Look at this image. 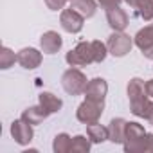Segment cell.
Instances as JSON below:
<instances>
[{"instance_id": "cell-9", "label": "cell", "mask_w": 153, "mask_h": 153, "mask_svg": "<svg viewBox=\"0 0 153 153\" xmlns=\"http://www.w3.org/2000/svg\"><path fill=\"white\" fill-rule=\"evenodd\" d=\"M135 45L144 54V58L153 59V25H146L135 34Z\"/></svg>"}, {"instance_id": "cell-3", "label": "cell", "mask_w": 153, "mask_h": 153, "mask_svg": "<svg viewBox=\"0 0 153 153\" xmlns=\"http://www.w3.org/2000/svg\"><path fill=\"white\" fill-rule=\"evenodd\" d=\"M65 59L70 67H85V65L96 63L92 42H79L70 52H67Z\"/></svg>"}, {"instance_id": "cell-30", "label": "cell", "mask_w": 153, "mask_h": 153, "mask_svg": "<svg viewBox=\"0 0 153 153\" xmlns=\"http://www.w3.org/2000/svg\"><path fill=\"white\" fill-rule=\"evenodd\" d=\"M68 2H72V0H68Z\"/></svg>"}, {"instance_id": "cell-24", "label": "cell", "mask_w": 153, "mask_h": 153, "mask_svg": "<svg viewBox=\"0 0 153 153\" xmlns=\"http://www.w3.org/2000/svg\"><path fill=\"white\" fill-rule=\"evenodd\" d=\"M142 119H146L149 124H153V101L148 103V106H146V110L142 114Z\"/></svg>"}, {"instance_id": "cell-13", "label": "cell", "mask_w": 153, "mask_h": 153, "mask_svg": "<svg viewBox=\"0 0 153 153\" xmlns=\"http://www.w3.org/2000/svg\"><path fill=\"white\" fill-rule=\"evenodd\" d=\"M61 45H63V40L56 31H47L40 38V47L45 54H56L61 49Z\"/></svg>"}, {"instance_id": "cell-25", "label": "cell", "mask_w": 153, "mask_h": 153, "mask_svg": "<svg viewBox=\"0 0 153 153\" xmlns=\"http://www.w3.org/2000/svg\"><path fill=\"white\" fill-rule=\"evenodd\" d=\"M97 2H99V6H101V7L108 9V7H115V6H119L123 0H97Z\"/></svg>"}, {"instance_id": "cell-26", "label": "cell", "mask_w": 153, "mask_h": 153, "mask_svg": "<svg viewBox=\"0 0 153 153\" xmlns=\"http://www.w3.org/2000/svg\"><path fill=\"white\" fill-rule=\"evenodd\" d=\"M142 151H151L153 153V133H146V140H144Z\"/></svg>"}, {"instance_id": "cell-1", "label": "cell", "mask_w": 153, "mask_h": 153, "mask_svg": "<svg viewBox=\"0 0 153 153\" xmlns=\"http://www.w3.org/2000/svg\"><path fill=\"white\" fill-rule=\"evenodd\" d=\"M148 92H146V83L140 78H133L128 83V99H130V110L133 115L142 117L149 99H148Z\"/></svg>"}, {"instance_id": "cell-28", "label": "cell", "mask_w": 153, "mask_h": 153, "mask_svg": "<svg viewBox=\"0 0 153 153\" xmlns=\"http://www.w3.org/2000/svg\"><path fill=\"white\" fill-rule=\"evenodd\" d=\"M146 92H148V96H149V97H153V79L146 81Z\"/></svg>"}, {"instance_id": "cell-8", "label": "cell", "mask_w": 153, "mask_h": 153, "mask_svg": "<svg viewBox=\"0 0 153 153\" xmlns=\"http://www.w3.org/2000/svg\"><path fill=\"white\" fill-rule=\"evenodd\" d=\"M11 135L13 139L20 144V146H25L33 140L34 137V131H33V124H29L27 121H24L22 117L16 119L13 124H11Z\"/></svg>"}, {"instance_id": "cell-11", "label": "cell", "mask_w": 153, "mask_h": 153, "mask_svg": "<svg viewBox=\"0 0 153 153\" xmlns=\"http://www.w3.org/2000/svg\"><path fill=\"white\" fill-rule=\"evenodd\" d=\"M16 61H18L24 68H27V70H34V68H38L40 63H42V52L36 51V49H33V47H25V49L18 51Z\"/></svg>"}, {"instance_id": "cell-2", "label": "cell", "mask_w": 153, "mask_h": 153, "mask_svg": "<svg viewBox=\"0 0 153 153\" xmlns=\"http://www.w3.org/2000/svg\"><path fill=\"white\" fill-rule=\"evenodd\" d=\"M87 83H88L87 76H85L79 68H76V67H72V68L65 70V72H63V76H61V87H63V88H65V92H67V94H70V96H79V94H85Z\"/></svg>"}, {"instance_id": "cell-5", "label": "cell", "mask_w": 153, "mask_h": 153, "mask_svg": "<svg viewBox=\"0 0 153 153\" xmlns=\"http://www.w3.org/2000/svg\"><path fill=\"white\" fill-rule=\"evenodd\" d=\"M103 108H105V103L92 101V99H85L78 106L76 117H78V121L83 123V124H94V123L99 121V117L103 114Z\"/></svg>"}, {"instance_id": "cell-10", "label": "cell", "mask_w": 153, "mask_h": 153, "mask_svg": "<svg viewBox=\"0 0 153 153\" xmlns=\"http://www.w3.org/2000/svg\"><path fill=\"white\" fill-rule=\"evenodd\" d=\"M106 92H108V83H106L103 78H94V79H90V81L87 83L85 97H87V99H92V101L105 103Z\"/></svg>"}, {"instance_id": "cell-29", "label": "cell", "mask_w": 153, "mask_h": 153, "mask_svg": "<svg viewBox=\"0 0 153 153\" xmlns=\"http://www.w3.org/2000/svg\"><path fill=\"white\" fill-rule=\"evenodd\" d=\"M149 2H151V4H153V0H149Z\"/></svg>"}, {"instance_id": "cell-23", "label": "cell", "mask_w": 153, "mask_h": 153, "mask_svg": "<svg viewBox=\"0 0 153 153\" xmlns=\"http://www.w3.org/2000/svg\"><path fill=\"white\" fill-rule=\"evenodd\" d=\"M67 2H68V0H45V6L51 11H61Z\"/></svg>"}, {"instance_id": "cell-20", "label": "cell", "mask_w": 153, "mask_h": 153, "mask_svg": "<svg viewBox=\"0 0 153 153\" xmlns=\"http://www.w3.org/2000/svg\"><path fill=\"white\" fill-rule=\"evenodd\" d=\"M90 139H87L85 135H76L72 137V144H70V151L72 153H87L90 149Z\"/></svg>"}, {"instance_id": "cell-22", "label": "cell", "mask_w": 153, "mask_h": 153, "mask_svg": "<svg viewBox=\"0 0 153 153\" xmlns=\"http://www.w3.org/2000/svg\"><path fill=\"white\" fill-rule=\"evenodd\" d=\"M92 49H94V59H96V63L105 61V58H106V54H108L106 43H103V42H99V40H94V42H92Z\"/></svg>"}, {"instance_id": "cell-17", "label": "cell", "mask_w": 153, "mask_h": 153, "mask_svg": "<svg viewBox=\"0 0 153 153\" xmlns=\"http://www.w3.org/2000/svg\"><path fill=\"white\" fill-rule=\"evenodd\" d=\"M40 105H42L49 114H56V112L61 110L63 101H61L58 96L51 94V92H42V94H40Z\"/></svg>"}, {"instance_id": "cell-21", "label": "cell", "mask_w": 153, "mask_h": 153, "mask_svg": "<svg viewBox=\"0 0 153 153\" xmlns=\"http://www.w3.org/2000/svg\"><path fill=\"white\" fill-rule=\"evenodd\" d=\"M16 61V54L9 49V47H2V51H0V68H9L13 63Z\"/></svg>"}, {"instance_id": "cell-19", "label": "cell", "mask_w": 153, "mask_h": 153, "mask_svg": "<svg viewBox=\"0 0 153 153\" xmlns=\"http://www.w3.org/2000/svg\"><path fill=\"white\" fill-rule=\"evenodd\" d=\"M70 144H72V137L67 135V133H58L54 137V142H52V149L56 153H67L70 151Z\"/></svg>"}, {"instance_id": "cell-16", "label": "cell", "mask_w": 153, "mask_h": 153, "mask_svg": "<svg viewBox=\"0 0 153 153\" xmlns=\"http://www.w3.org/2000/svg\"><path fill=\"white\" fill-rule=\"evenodd\" d=\"M70 7H72L74 11H78L81 16L90 18V16L96 15L97 4H96V0H72V2H70Z\"/></svg>"}, {"instance_id": "cell-18", "label": "cell", "mask_w": 153, "mask_h": 153, "mask_svg": "<svg viewBox=\"0 0 153 153\" xmlns=\"http://www.w3.org/2000/svg\"><path fill=\"white\" fill-rule=\"evenodd\" d=\"M87 135L94 144H101V142H105L108 139V128L99 124V123H94V124L87 126Z\"/></svg>"}, {"instance_id": "cell-14", "label": "cell", "mask_w": 153, "mask_h": 153, "mask_svg": "<svg viewBox=\"0 0 153 153\" xmlns=\"http://www.w3.org/2000/svg\"><path fill=\"white\" fill-rule=\"evenodd\" d=\"M126 123L123 117H115L108 124V140L114 144H123L124 142V131H126Z\"/></svg>"}, {"instance_id": "cell-27", "label": "cell", "mask_w": 153, "mask_h": 153, "mask_svg": "<svg viewBox=\"0 0 153 153\" xmlns=\"http://www.w3.org/2000/svg\"><path fill=\"white\" fill-rule=\"evenodd\" d=\"M124 2H126L131 9H135V11H137V9H139V4H140V0H124Z\"/></svg>"}, {"instance_id": "cell-6", "label": "cell", "mask_w": 153, "mask_h": 153, "mask_svg": "<svg viewBox=\"0 0 153 153\" xmlns=\"http://www.w3.org/2000/svg\"><path fill=\"white\" fill-rule=\"evenodd\" d=\"M131 45H133V40H131L128 34H124L123 31H114V33L110 34L108 42H106L108 52H110L112 56H115V58L126 56V54L130 52Z\"/></svg>"}, {"instance_id": "cell-12", "label": "cell", "mask_w": 153, "mask_h": 153, "mask_svg": "<svg viewBox=\"0 0 153 153\" xmlns=\"http://www.w3.org/2000/svg\"><path fill=\"white\" fill-rule=\"evenodd\" d=\"M106 20H108V25L114 31H124L128 27V15L119 6L106 9Z\"/></svg>"}, {"instance_id": "cell-4", "label": "cell", "mask_w": 153, "mask_h": 153, "mask_svg": "<svg viewBox=\"0 0 153 153\" xmlns=\"http://www.w3.org/2000/svg\"><path fill=\"white\" fill-rule=\"evenodd\" d=\"M146 140V130L139 123H126V131H124V149L133 153V151H142Z\"/></svg>"}, {"instance_id": "cell-15", "label": "cell", "mask_w": 153, "mask_h": 153, "mask_svg": "<svg viewBox=\"0 0 153 153\" xmlns=\"http://www.w3.org/2000/svg\"><path fill=\"white\" fill-rule=\"evenodd\" d=\"M49 115H51V114H49L42 105H38V106H29V108H25V110H24V114H22V119H24V121H27L29 124L36 126V124L43 123Z\"/></svg>"}, {"instance_id": "cell-7", "label": "cell", "mask_w": 153, "mask_h": 153, "mask_svg": "<svg viewBox=\"0 0 153 153\" xmlns=\"http://www.w3.org/2000/svg\"><path fill=\"white\" fill-rule=\"evenodd\" d=\"M59 24H61L63 31H67L70 34H76V33H79L83 29L85 16H81L78 11H74L72 7L70 9H63L61 16H59Z\"/></svg>"}]
</instances>
